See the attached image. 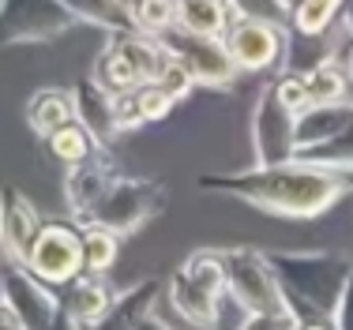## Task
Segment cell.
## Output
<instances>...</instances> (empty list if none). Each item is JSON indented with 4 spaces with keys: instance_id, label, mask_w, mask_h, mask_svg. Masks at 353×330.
Segmentation results:
<instances>
[{
    "instance_id": "obj_1",
    "label": "cell",
    "mask_w": 353,
    "mask_h": 330,
    "mask_svg": "<svg viewBox=\"0 0 353 330\" xmlns=\"http://www.w3.org/2000/svg\"><path fill=\"white\" fill-rule=\"evenodd\" d=\"M199 188L225 192L252 203L259 210H271L282 218H316L331 210L346 192H353V165L327 169L305 158H290L279 165H256L245 173H211L199 176Z\"/></svg>"
},
{
    "instance_id": "obj_2",
    "label": "cell",
    "mask_w": 353,
    "mask_h": 330,
    "mask_svg": "<svg viewBox=\"0 0 353 330\" xmlns=\"http://www.w3.org/2000/svg\"><path fill=\"white\" fill-rule=\"evenodd\" d=\"M267 263L279 274V285L290 300V308L297 311V319L312 316H334L339 297L346 289L353 274V259L342 251H267Z\"/></svg>"
},
{
    "instance_id": "obj_3",
    "label": "cell",
    "mask_w": 353,
    "mask_h": 330,
    "mask_svg": "<svg viewBox=\"0 0 353 330\" xmlns=\"http://www.w3.org/2000/svg\"><path fill=\"white\" fill-rule=\"evenodd\" d=\"M162 207H165V188L158 181H147V176H117L109 184V192L102 196V203L79 225H102V229L124 236V233H136L139 225H147L154 214H162Z\"/></svg>"
},
{
    "instance_id": "obj_4",
    "label": "cell",
    "mask_w": 353,
    "mask_h": 330,
    "mask_svg": "<svg viewBox=\"0 0 353 330\" xmlns=\"http://www.w3.org/2000/svg\"><path fill=\"white\" fill-rule=\"evenodd\" d=\"M225 256V293L241 311H293L285 300L279 274L259 248H230Z\"/></svg>"
},
{
    "instance_id": "obj_5",
    "label": "cell",
    "mask_w": 353,
    "mask_h": 330,
    "mask_svg": "<svg viewBox=\"0 0 353 330\" xmlns=\"http://www.w3.org/2000/svg\"><path fill=\"white\" fill-rule=\"evenodd\" d=\"M23 267L53 289L75 282L83 274V233L68 222H41Z\"/></svg>"
},
{
    "instance_id": "obj_6",
    "label": "cell",
    "mask_w": 353,
    "mask_h": 330,
    "mask_svg": "<svg viewBox=\"0 0 353 330\" xmlns=\"http://www.w3.org/2000/svg\"><path fill=\"white\" fill-rule=\"evenodd\" d=\"M72 27L75 15L61 0H0V45L49 41Z\"/></svg>"
},
{
    "instance_id": "obj_7",
    "label": "cell",
    "mask_w": 353,
    "mask_h": 330,
    "mask_svg": "<svg viewBox=\"0 0 353 330\" xmlns=\"http://www.w3.org/2000/svg\"><path fill=\"white\" fill-rule=\"evenodd\" d=\"M158 41L165 45V53L176 56V61L196 75V83H207V87H225V83L237 75V64H233L225 41L211 38V34H192V30L173 27L170 34H162Z\"/></svg>"
},
{
    "instance_id": "obj_8",
    "label": "cell",
    "mask_w": 353,
    "mask_h": 330,
    "mask_svg": "<svg viewBox=\"0 0 353 330\" xmlns=\"http://www.w3.org/2000/svg\"><path fill=\"white\" fill-rule=\"evenodd\" d=\"M0 304H8L19 316L23 330H49V319H53L61 297L53 293V285H46L23 263L8 259L0 267Z\"/></svg>"
},
{
    "instance_id": "obj_9",
    "label": "cell",
    "mask_w": 353,
    "mask_h": 330,
    "mask_svg": "<svg viewBox=\"0 0 353 330\" xmlns=\"http://www.w3.org/2000/svg\"><path fill=\"white\" fill-rule=\"evenodd\" d=\"M293 128L297 113L279 101L271 87L259 94V105L252 113V147H256V165H279L293 158Z\"/></svg>"
},
{
    "instance_id": "obj_10",
    "label": "cell",
    "mask_w": 353,
    "mask_h": 330,
    "mask_svg": "<svg viewBox=\"0 0 353 330\" xmlns=\"http://www.w3.org/2000/svg\"><path fill=\"white\" fill-rule=\"evenodd\" d=\"M225 49H230L237 72H263V68H274L282 61L285 38H282L279 23L241 15L225 30Z\"/></svg>"
},
{
    "instance_id": "obj_11",
    "label": "cell",
    "mask_w": 353,
    "mask_h": 330,
    "mask_svg": "<svg viewBox=\"0 0 353 330\" xmlns=\"http://www.w3.org/2000/svg\"><path fill=\"white\" fill-rule=\"evenodd\" d=\"M38 229H41L38 207L15 184H4L0 188V251H4V259L27 263Z\"/></svg>"
},
{
    "instance_id": "obj_12",
    "label": "cell",
    "mask_w": 353,
    "mask_h": 330,
    "mask_svg": "<svg viewBox=\"0 0 353 330\" xmlns=\"http://www.w3.org/2000/svg\"><path fill=\"white\" fill-rule=\"evenodd\" d=\"M113 181H117V165H113V158H109L105 147H98L87 162L68 165V176H64V203H68L75 222H83V218L102 203V196L109 192Z\"/></svg>"
},
{
    "instance_id": "obj_13",
    "label": "cell",
    "mask_w": 353,
    "mask_h": 330,
    "mask_svg": "<svg viewBox=\"0 0 353 330\" xmlns=\"http://www.w3.org/2000/svg\"><path fill=\"white\" fill-rule=\"evenodd\" d=\"M346 128H353V101H334V105H308L297 113V128H293V158L319 143L334 139Z\"/></svg>"
},
{
    "instance_id": "obj_14",
    "label": "cell",
    "mask_w": 353,
    "mask_h": 330,
    "mask_svg": "<svg viewBox=\"0 0 353 330\" xmlns=\"http://www.w3.org/2000/svg\"><path fill=\"white\" fill-rule=\"evenodd\" d=\"M165 297H170L173 311L184 319V323L199 327V330H214L218 327V316H222V308H218V293L203 289L199 282H192L184 270H173L170 282H165Z\"/></svg>"
},
{
    "instance_id": "obj_15",
    "label": "cell",
    "mask_w": 353,
    "mask_h": 330,
    "mask_svg": "<svg viewBox=\"0 0 353 330\" xmlns=\"http://www.w3.org/2000/svg\"><path fill=\"white\" fill-rule=\"evenodd\" d=\"M162 293V282L158 278H147V282H136L132 289L117 293L109 311L94 323V330H132L139 319H147L154 311V300Z\"/></svg>"
},
{
    "instance_id": "obj_16",
    "label": "cell",
    "mask_w": 353,
    "mask_h": 330,
    "mask_svg": "<svg viewBox=\"0 0 353 330\" xmlns=\"http://www.w3.org/2000/svg\"><path fill=\"white\" fill-rule=\"evenodd\" d=\"M72 105H75L79 124L94 135V143H98V147H105V143L113 139V132H117V124H113V98H109L94 79H83V83H75V87H72Z\"/></svg>"
},
{
    "instance_id": "obj_17",
    "label": "cell",
    "mask_w": 353,
    "mask_h": 330,
    "mask_svg": "<svg viewBox=\"0 0 353 330\" xmlns=\"http://www.w3.org/2000/svg\"><path fill=\"white\" fill-rule=\"evenodd\" d=\"M64 289H68V293L61 297L64 308H68L72 316L79 319L83 327H90V330H94V323L105 316L109 304H113V297H117V293L102 282V274H87V270H83L75 282L64 285Z\"/></svg>"
},
{
    "instance_id": "obj_18",
    "label": "cell",
    "mask_w": 353,
    "mask_h": 330,
    "mask_svg": "<svg viewBox=\"0 0 353 330\" xmlns=\"http://www.w3.org/2000/svg\"><path fill=\"white\" fill-rule=\"evenodd\" d=\"M68 121H75V105H72L68 90L46 87V90H38V94L27 101V124L41 135V139H49V135L61 128V124H68Z\"/></svg>"
},
{
    "instance_id": "obj_19",
    "label": "cell",
    "mask_w": 353,
    "mask_h": 330,
    "mask_svg": "<svg viewBox=\"0 0 353 330\" xmlns=\"http://www.w3.org/2000/svg\"><path fill=\"white\" fill-rule=\"evenodd\" d=\"M301 79H305V90H308V105H334V101H346L350 94V68L334 61V56L301 72Z\"/></svg>"
},
{
    "instance_id": "obj_20",
    "label": "cell",
    "mask_w": 353,
    "mask_h": 330,
    "mask_svg": "<svg viewBox=\"0 0 353 330\" xmlns=\"http://www.w3.org/2000/svg\"><path fill=\"white\" fill-rule=\"evenodd\" d=\"M230 12L233 8L225 0H181V12H176V27L192 30V34H211L222 38L230 30Z\"/></svg>"
},
{
    "instance_id": "obj_21",
    "label": "cell",
    "mask_w": 353,
    "mask_h": 330,
    "mask_svg": "<svg viewBox=\"0 0 353 330\" xmlns=\"http://www.w3.org/2000/svg\"><path fill=\"white\" fill-rule=\"evenodd\" d=\"M90 79H94L109 98H117V94H124V90H132V87H139V83H143L139 72L128 64V56H124L117 45L102 49V56L94 61V75H90Z\"/></svg>"
},
{
    "instance_id": "obj_22",
    "label": "cell",
    "mask_w": 353,
    "mask_h": 330,
    "mask_svg": "<svg viewBox=\"0 0 353 330\" xmlns=\"http://www.w3.org/2000/svg\"><path fill=\"white\" fill-rule=\"evenodd\" d=\"M176 12H181V0H128L132 27L150 38L170 34L176 27Z\"/></svg>"
},
{
    "instance_id": "obj_23",
    "label": "cell",
    "mask_w": 353,
    "mask_h": 330,
    "mask_svg": "<svg viewBox=\"0 0 353 330\" xmlns=\"http://www.w3.org/2000/svg\"><path fill=\"white\" fill-rule=\"evenodd\" d=\"M64 8L75 15V19H87L94 23V27H105V30H136L132 27V15H128V4H121V0H61Z\"/></svg>"
},
{
    "instance_id": "obj_24",
    "label": "cell",
    "mask_w": 353,
    "mask_h": 330,
    "mask_svg": "<svg viewBox=\"0 0 353 330\" xmlns=\"http://www.w3.org/2000/svg\"><path fill=\"white\" fill-rule=\"evenodd\" d=\"M49 154L57 158V162H64V165H79V162H87L90 154L98 150V143H94V135H90L87 128H83L79 121H68V124H61L53 135H49Z\"/></svg>"
},
{
    "instance_id": "obj_25",
    "label": "cell",
    "mask_w": 353,
    "mask_h": 330,
    "mask_svg": "<svg viewBox=\"0 0 353 330\" xmlns=\"http://www.w3.org/2000/svg\"><path fill=\"white\" fill-rule=\"evenodd\" d=\"M83 233V270L87 274H105L117 263V251H121V240L117 233L102 229V225H79Z\"/></svg>"
},
{
    "instance_id": "obj_26",
    "label": "cell",
    "mask_w": 353,
    "mask_h": 330,
    "mask_svg": "<svg viewBox=\"0 0 353 330\" xmlns=\"http://www.w3.org/2000/svg\"><path fill=\"white\" fill-rule=\"evenodd\" d=\"M293 30L301 34H323L334 27V19L342 15V0H293Z\"/></svg>"
},
{
    "instance_id": "obj_27",
    "label": "cell",
    "mask_w": 353,
    "mask_h": 330,
    "mask_svg": "<svg viewBox=\"0 0 353 330\" xmlns=\"http://www.w3.org/2000/svg\"><path fill=\"white\" fill-rule=\"evenodd\" d=\"M181 270L192 278V282L203 285V289L218 293V297L225 293V256H222V251H214V248H199V251H192V256L184 259Z\"/></svg>"
},
{
    "instance_id": "obj_28",
    "label": "cell",
    "mask_w": 353,
    "mask_h": 330,
    "mask_svg": "<svg viewBox=\"0 0 353 330\" xmlns=\"http://www.w3.org/2000/svg\"><path fill=\"white\" fill-rule=\"evenodd\" d=\"M154 83H158V87H162L173 101H181V98L192 94V87H196V75H192L188 68L176 61V56H165V64H162V72H158Z\"/></svg>"
},
{
    "instance_id": "obj_29",
    "label": "cell",
    "mask_w": 353,
    "mask_h": 330,
    "mask_svg": "<svg viewBox=\"0 0 353 330\" xmlns=\"http://www.w3.org/2000/svg\"><path fill=\"white\" fill-rule=\"evenodd\" d=\"M271 90L279 94V101L290 113H305L308 109V90H305V79H301V72H285L279 79L271 83Z\"/></svg>"
},
{
    "instance_id": "obj_30",
    "label": "cell",
    "mask_w": 353,
    "mask_h": 330,
    "mask_svg": "<svg viewBox=\"0 0 353 330\" xmlns=\"http://www.w3.org/2000/svg\"><path fill=\"white\" fill-rule=\"evenodd\" d=\"M113 124H117V132H136L139 124H147V116H143V105H139L136 87L113 98Z\"/></svg>"
},
{
    "instance_id": "obj_31",
    "label": "cell",
    "mask_w": 353,
    "mask_h": 330,
    "mask_svg": "<svg viewBox=\"0 0 353 330\" xmlns=\"http://www.w3.org/2000/svg\"><path fill=\"white\" fill-rule=\"evenodd\" d=\"M136 94H139V105H143V116H147V121H162V116H170L173 98L165 94V90L158 87L154 79L139 83V87H136Z\"/></svg>"
},
{
    "instance_id": "obj_32",
    "label": "cell",
    "mask_w": 353,
    "mask_h": 330,
    "mask_svg": "<svg viewBox=\"0 0 353 330\" xmlns=\"http://www.w3.org/2000/svg\"><path fill=\"white\" fill-rule=\"evenodd\" d=\"M297 311H245L237 330H297Z\"/></svg>"
},
{
    "instance_id": "obj_33",
    "label": "cell",
    "mask_w": 353,
    "mask_h": 330,
    "mask_svg": "<svg viewBox=\"0 0 353 330\" xmlns=\"http://www.w3.org/2000/svg\"><path fill=\"white\" fill-rule=\"evenodd\" d=\"M334 327L339 330H353V274H350V282H346V289H342V297H339V308H334Z\"/></svg>"
},
{
    "instance_id": "obj_34",
    "label": "cell",
    "mask_w": 353,
    "mask_h": 330,
    "mask_svg": "<svg viewBox=\"0 0 353 330\" xmlns=\"http://www.w3.org/2000/svg\"><path fill=\"white\" fill-rule=\"evenodd\" d=\"M49 330H90V327H83L79 319L64 308V300H61V304H57V311H53V319H49Z\"/></svg>"
},
{
    "instance_id": "obj_35",
    "label": "cell",
    "mask_w": 353,
    "mask_h": 330,
    "mask_svg": "<svg viewBox=\"0 0 353 330\" xmlns=\"http://www.w3.org/2000/svg\"><path fill=\"white\" fill-rule=\"evenodd\" d=\"M0 330H23V323H19V316H15L8 304H0Z\"/></svg>"
},
{
    "instance_id": "obj_36",
    "label": "cell",
    "mask_w": 353,
    "mask_h": 330,
    "mask_svg": "<svg viewBox=\"0 0 353 330\" xmlns=\"http://www.w3.org/2000/svg\"><path fill=\"white\" fill-rule=\"evenodd\" d=\"M132 330H173V327H170V323H162V319H158L154 311H150V316H147V319H139V323L132 327Z\"/></svg>"
},
{
    "instance_id": "obj_37",
    "label": "cell",
    "mask_w": 353,
    "mask_h": 330,
    "mask_svg": "<svg viewBox=\"0 0 353 330\" xmlns=\"http://www.w3.org/2000/svg\"><path fill=\"white\" fill-rule=\"evenodd\" d=\"M346 68H350V90H353V53H350V64Z\"/></svg>"
}]
</instances>
